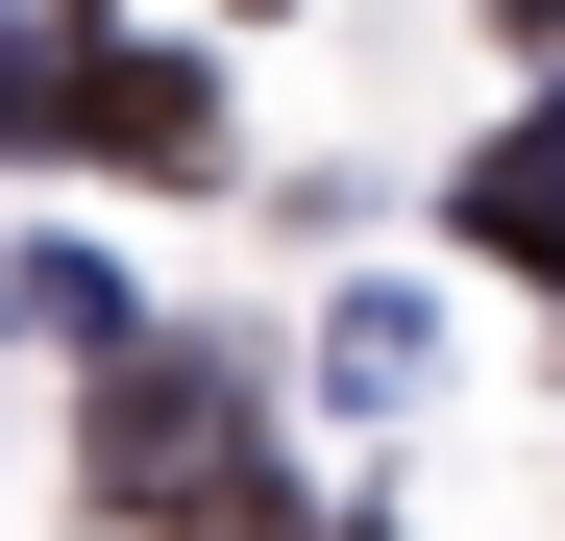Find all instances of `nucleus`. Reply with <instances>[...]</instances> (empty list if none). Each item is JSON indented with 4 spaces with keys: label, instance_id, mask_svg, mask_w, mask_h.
<instances>
[]
</instances>
